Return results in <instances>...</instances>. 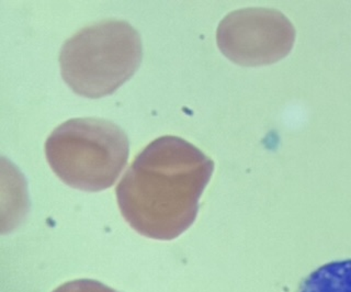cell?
<instances>
[{
    "mask_svg": "<svg viewBox=\"0 0 351 292\" xmlns=\"http://www.w3.org/2000/svg\"><path fill=\"white\" fill-rule=\"evenodd\" d=\"M213 169V160L184 138H157L137 155L119 182L121 213L137 233L173 240L195 222Z\"/></svg>",
    "mask_w": 351,
    "mask_h": 292,
    "instance_id": "1",
    "label": "cell"
},
{
    "mask_svg": "<svg viewBox=\"0 0 351 292\" xmlns=\"http://www.w3.org/2000/svg\"><path fill=\"white\" fill-rule=\"evenodd\" d=\"M141 36L130 23L104 20L78 31L60 54L65 83L80 96L97 99L114 93L142 62Z\"/></svg>",
    "mask_w": 351,
    "mask_h": 292,
    "instance_id": "2",
    "label": "cell"
},
{
    "mask_svg": "<svg viewBox=\"0 0 351 292\" xmlns=\"http://www.w3.org/2000/svg\"><path fill=\"white\" fill-rule=\"evenodd\" d=\"M129 138L104 119H71L53 131L45 143L51 169L69 187L101 191L113 186L129 158Z\"/></svg>",
    "mask_w": 351,
    "mask_h": 292,
    "instance_id": "3",
    "label": "cell"
},
{
    "mask_svg": "<svg viewBox=\"0 0 351 292\" xmlns=\"http://www.w3.org/2000/svg\"><path fill=\"white\" fill-rule=\"evenodd\" d=\"M217 45L226 58L243 66L279 61L292 49L294 28L280 12L244 9L228 14L217 29Z\"/></svg>",
    "mask_w": 351,
    "mask_h": 292,
    "instance_id": "4",
    "label": "cell"
},
{
    "mask_svg": "<svg viewBox=\"0 0 351 292\" xmlns=\"http://www.w3.org/2000/svg\"><path fill=\"white\" fill-rule=\"evenodd\" d=\"M296 292H351V259L318 267L302 281Z\"/></svg>",
    "mask_w": 351,
    "mask_h": 292,
    "instance_id": "5",
    "label": "cell"
},
{
    "mask_svg": "<svg viewBox=\"0 0 351 292\" xmlns=\"http://www.w3.org/2000/svg\"><path fill=\"white\" fill-rule=\"evenodd\" d=\"M53 292H118L110 287L104 286L101 282L90 279H80L69 281L58 287Z\"/></svg>",
    "mask_w": 351,
    "mask_h": 292,
    "instance_id": "6",
    "label": "cell"
}]
</instances>
